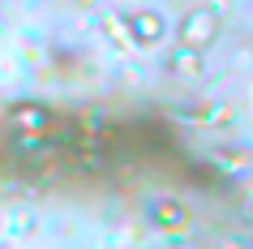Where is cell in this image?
Returning <instances> with one entry per match:
<instances>
[{"label":"cell","mask_w":253,"mask_h":249,"mask_svg":"<svg viewBox=\"0 0 253 249\" xmlns=\"http://www.w3.org/2000/svg\"><path fill=\"white\" fill-rule=\"evenodd\" d=\"M219 30H223V22H219L214 9H193V13H185V22H180V43L193 48V52H206V48L219 39Z\"/></svg>","instance_id":"1"},{"label":"cell","mask_w":253,"mask_h":249,"mask_svg":"<svg viewBox=\"0 0 253 249\" xmlns=\"http://www.w3.org/2000/svg\"><path fill=\"white\" fill-rule=\"evenodd\" d=\"M9 129H26V133H52L56 129V116L39 103H26V107H9Z\"/></svg>","instance_id":"2"},{"label":"cell","mask_w":253,"mask_h":249,"mask_svg":"<svg viewBox=\"0 0 253 249\" xmlns=\"http://www.w3.org/2000/svg\"><path fill=\"white\" fill-rule=\"evenodd\" d=\"M163 69H168V78H172V82H198L202 78V52H193V48L180 43V48L168 52Z\"/></svg>","instance_id":"3"},{"label":"cell","mask_w":253,"mask_h":249,"mask_svg":"<svg viewBox=\"0 0 253 249\" xmlns=\"http://www.w3.org/2000/svg\"><path fill=\"white\" fill-rule=\"evenodd\" d=\"M129 30H133L137 48H150V43L163 39V17L150 13V9H137V13H129Z\"/></svg>","instance_id":"4"},{"label":"cell","mask_w":253,"mask_h":249,"mask_svg":"<svg viewBox=\"0 0 253 249\" xmlns=\"http://www.w3.org/2000/svg\"><path fill=\"white\" fill-rule=\"evenodd\" d=\"M103 35L116 43V48H137L133 30H129V17H120V13H107L103 17Z\"/></svg>","instance_id":"5"},{"label":"cell","mask_w":253,"mask_h":249,"mask_svg":"<svg viewBox=\"0 0 253 249\" xmlns=\"http://www.w3.org/2000/svg\"><path fill=\"white\" fill-rule=\"evenodd\" d=\"M155 223L168 228V232H176V228H185V223H189V210L180 206V202H159V206H155Z\"/></svg>","instance_id":"6"},{"label":"cell","mask_w":253,"mask_h":249,"mask_svg":"<svg viewBox=\"0 0 253 249\" xmlns=\"http://www.w3.org/2000/svg\"><path fill=\"white\" fill-rule=\"evenodd\" d=\"M219 163L232 172V181H236V176H253V155H245V150H223Z\"/></svg>","instance_id":"7"},{"label":"cell","mask_w":253,"mask_h":249,"mask_svg":"<svg viewBox=\"0 0 253 249\" xmlns=\"http://www.w3.org/2000/svg\"><path fill=\"white\" fill-rule=\"evenodd\" d=\"M189 120H193V125H223L227 112L219 103H202V107H193V116H189Z\"/></svg>","instance_id":"8"},{"label":"cell","mask_w":253,"mask_h":249,"mask_svg":"<svg viewBox=\"0 0 253 249\" xmlns=\"http://www.w3.org/2000/svg\"><path fill=\"white\" fill-rule=\"evenodd\" d=\"M78 4H86V0H78Z\"/></svg>","instance_id":"9"}]
</instances>
